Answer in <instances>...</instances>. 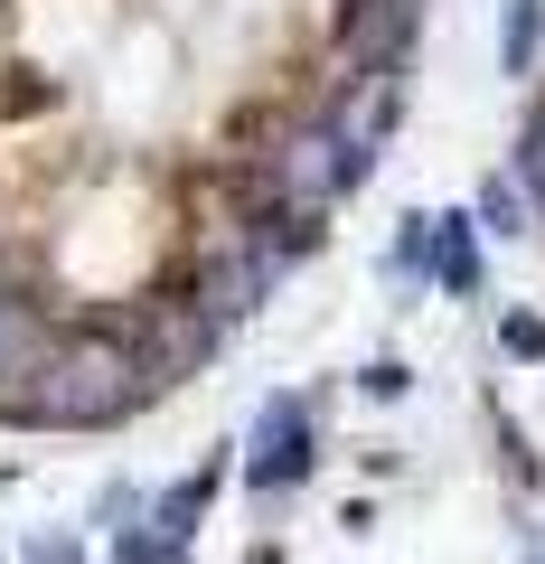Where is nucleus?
<instances>
[{"mask_svg":"<svg viewBox=\"0 0 545 564\" xmlns=\"http://www.w3.org/2000/svg\"><path fill=\"white\" fill-rule=\"evenodd\" d=\"M517 170H526V198L545 207V122H536V132H526V151H517Z\"/></svg>","mask_w":545,"mask_h":564,"instance_id":"nucleus-11","label":"nucleus"},{"mask_svg":"<svg viewBox=\"0 0 545 564\" xmlns=\"http://www.w3.org/2000/svg\"><path fill=\"white\" fill-rule=\"evenodd\" d=\"M10 311H20V302H10V292H0V358H10Z\"/></svg>","mask_w":545,"mask_h":564,"instance_id":"nucleus-13","label":"nucleus"},{"mask_svg":"<svg viewBox=\"0 0 545 564\" xmlns=\"http://www.w3.org/2000/svg\"><path fill=\"white\" fill-rule=\"evenodd\" d=\"M217 329H226V321H217V311L198 302V292H170V302H151L142 321L122 329V339L142 348V367H151L161 386H179L188 367H207V348H217Z\"/></svg>","mask_w":545,"mask_h":564,"instance_id":"nucleus-3","label":"nucleus"},{"mask_svg":"<svg viewBox=\"0 0 545 564\" xmlns=\"http://www.w3.org/2000/svg\"><path fill=\"white\" fill-rule=\"evenodd\" d=\"M536 39H545V0H508V20H499V66L508 76L536 66Z\"/></svg>","mask_w":545,"mask_h":564,"instance_id":"nucleus-8","label":"nucleus"},{"mask_svg":"<svg viewBox=\"0 0 545 564\" xmlns=\"http://www.w3.org/2000/svg\"><path fill=\"white\" fill-rule=\"evenodd\" d=\"M310 470V404L302 395H273L254 414V443H244V480L254 489H292Z\"/></svg>","mask_w":545,"mask_h":564,"instance_id":"nucleus-4","label":"nucleus"},{"mask_svg":"<svg viewBox=\"0 0 545 564\" xmlns=\"http://www.w3.org/2000/svg\"><path fill=\"white\" fill-rule=\"evenodd\" d=\"M367 161H377V151H358L339 122H302V132H283L273 151H263L254 217H320L329 198H348V188L367 180Z\"/></svg>","mask_w":545,"mask_h":564,"instance_id":"nucleus-2","label":"nucleus"},{"mask_svg":"<svg viewBox=\"0 0 545 564\" xmlns=\"http://www.w3.org/2000/svg\"><path fill=\"white\" fill-rule=\"evenodd\" d=\"M414 20H424V0H358V10H348V57L358 66H395L404 39H414Z\"/></svg>","mask_w":545,"mask_h":564,"instance_id":"nucleus-5","label":"nucleus"},{"mask_svg":"<svg viewBox=\"0 0 545 564\" xmlns=\"http://www.w3.org/2000/svg\"><path fill=\"white\" fill-rule=\"evenodd\" d=\"M207 499H217V462H207V470H188V480H170V489H161V508H151V536L188 545V536H198V518H207Z\"/></svg>","mask_w":545,"mask_h":564,"instance_id":"nucleus-6","label":"nucleus"},{"mask_svg":"<svg viewBox=\"0 0 545 564\" xmlns=\"http://www.w3.org/2000/svg\"><path fill=\"white\" fill-rule=\"evenodd\" d=\"M517 217H526V198H517L508 180H489V188H480V226H489V236H517Z\"/></svg>","mask_w":545,"mask_h":564,"instance_id":"nucleus-9","label":"nucleus"},{"mask_svg":"<svg viewBox=\"0 0 545 564\" xmlns=\"http://www.w3.org/2000/svg\"><path fill=\"white\" fill-rule=\"evenodd\" d=\"M499 339H508V358H545V321H517V311H508Z\"/></svg>","mask_w":545,"mask_h":564,"instance_id":"nucleus-10","label":"nucleus"},{"mask_svg":"<svg viewBox=\"0 0 545 564\" xmlns=\"http://www.w3.org/2000/svg\"><path fill=\"white\" fill-rule=\"evenodd\" d=\"M161 395V377L142 367V348L122 339V329H76V339H57L29 377L0 386V423H29V433H103V423H122L132 404Z\"/></svg>","mask_w":545,"mask_h":564,"instance_id":"nucleus-1","label":"nucleus"},{"mask_svg":"<svg viewBox=\"0 0 545 564\" xmlns=\"http://www.w3.org/2000/svg\"><path fill=\"white\" fill-rule=\"evenodd\" d=\"M433 273H443V292H480V245H470V217H433Z\"/></svg>","mask_w":545,"mask_h":564,"instance_id":"nucleus-7","label":"nucleus"},{"mask_svg":"<svg viewBox=\"0 0 545 564\" xmlns=\"http://www.w3.org/2000/svg\"><path fill=\"white\" fill-rule=\"evenodd\" d=\"M526 564H545V545H536V555H526Z\"/></svg>","mask_w":545,"mask_h":564,"instance_id":"nucleus-14","label":"nucleus"},{"mask_svg":"<svg viewBox=\"0 0 545 564\" xmlns=\"http://www.w3.org/2000/svg\"><path fill=\"white\" fill-rule=\"evenodd\" d=\"M39 564H85V555H76L66 536H39Z\"/></svg>","mask_w":545,"mask_h":564,"instance_id":"nucleus-12","label":"nucleus"}]
</instances>
